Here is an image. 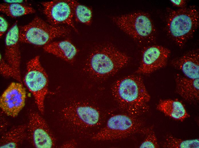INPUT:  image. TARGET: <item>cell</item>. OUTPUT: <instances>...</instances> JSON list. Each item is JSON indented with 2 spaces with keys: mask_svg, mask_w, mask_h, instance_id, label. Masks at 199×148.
<instances>
[{
  "mask_svg": "<svg viewBox=\"0 0 199 148\" xmlns=\"http://www.w3.org/2000/svg\"><path fill=\"white\" fill-rule=\"evenodd\" d=\"M111 91L119 107L126 113L138 116L149 109L150 96L141 76L130 75L117 80Z\"/></svg>",
  "mask_w": 199,
  "mask_h": 148,
  "instance_id": "obj_1",
  "label": "cell"
},
{
  "mask_svg": "<svg viewBox=\"0 0 199 148\" xmlns=\"http://www.w3.org/2000/svg\"><path fill=\"white\" fill-rule=\"evenodd\" d=\"M61 119L72 132L85 135L100 125L102 116L96 106L85 100L71 101L61 110Z\"/></svg>",
  "mask_w": 199,
  "mask_h": 148,
  "instance_id": "obj_2",
  "label": "cell"
},
{
  "mask_svg": "<svg viewBox=\"0 0 199 148\" xmlns=\"http://www.w3.org/2000/svg\"><path fill=\"white\" fill-rule=\"evenodd\" d=\"M129 60L127 55L113 46L101 45L91 52L84 69L91 78L102 80L115 74L128 64Z\"/></svg>",
  "mask_w": 199,
  "mask_h": 148,
  "instance_id": "obj_3",
  "label": "cell"
},
{
  "mask_svg": "<svg viewBox=\"0 0 199 148\" xmlns=\"http://www.w3.org/2000/svg\"><path fill=\"white\" fill-rule=\"evenodd\" d=\"M169 36L180 47L184 46L193 36L199 24V14L193 7L177 10L169 9L166 19Z\"/></svg>",
  "mask_w": 199,
  "mask_h": 148,
  "instance_id": "obj_4",
  "label": "cell"
},
{
  "mask_svg": "<svg viewBox=\"0 0 199 148\" xmlns=\"http://www.w3.org/2000/svg\"><path fill=\"white\" fill-rule=\"evenodd\" d=\"M138 117L126 113L113 115L105 126L92 136L91 139L113 140L124 139L137 133L145 134L148 128L144 127L143 122Z\"/></svg>",
  "mask_w": 199,
  "mask_h": 148,
  "instance_id": "obj_5",
  "label": "cell"
},
{
  "mask_svg": "<svg viewBox=\"0 0 199 148\" xmlns=\"http://www.w3.org/2000/svg\"><path fill=\"white\" fill-rule=\"evenodd\" d=\"M19 29L20 42L39 46H44L54 39L65 36L70 32L67 28L49 24L37 16Z\"/></svg>",
  "mask_w": 199,
  "mask_h": 148,
  "instance_id": "obj_6",
  "label": "cell"
},
{
  "mask_svg": "<svg viewBox=\"0 0 199 148\" xmlns=\"http://www.w3.org/2000/svg\"><path fill=\"white\" fill-rule=\"evenodd\" d=\"M113 20L121 29L138 42H149L155 39V28L147 13L136 12L115 17Z\"/></svg>",
  "mask_w": 199,
  "mask_h": 148,
  "instance_id": "obj_7",
  "label": "cell"
},
{
  "mask_svg": "<svg viewBox=\"0 0 199 148\" xmlns=\"http://www.w3.org/2000/svg\"><path fill=\"white\" fill-rule=\"evenodd\" d=\"M24 84L33 95L38 109L42 114L44 110V100L48 91V76L37 56L27 63Z\"/></svg>",
  "mask_w": 199,
  "mask_h": 148,
  "instance_id": "obj_8",
  "label": "cell"
},
{
  "mask_svg": "<svg viewBox=\"0 0 199 148\" xmlns=\"http://www.w3.org/2000/svg\"><path fill=\"white\" fill-rule=\"evenodd\" d=\"M27 135L35 148L54 147L55 139L45 119L37 112L31 111L27 125Z\"/></svg>",
  "mask_w": 199,
  "mask_h": 148,
  "instance_id": "obj_9",
  "label": "cell"
},
{
  "mask_svg": "<svg viewBox=\"0 0 199 148\" xmlns=\"http://www.w3.org/2000/svg\"><path fill=\"white\" fill-rule=\"evenodd\" d=\"M43 11L50 24L54 26L65 24L77 31L73 22L71 0H56L42 2Z\"/></svg>",
  "mask_w": 199,
  "mask_h": 148,
  "instance_id": "obj_10",
  "label": "cell"
},
{
  "mask_svg": "<svg viewBox=\"0 0 199 148\" xmlns=\"http://www.w3.org/2000/svg\"><path fill=\"white\" fill-rule=\"evenodd\" d=\"M170 53L169 49L161 46L148 47L143 52L140 65L136 73L148 74L165 67Z\"/></svg>",
  "mask_w": 199,
  "mask_h": 148,
  "instance_id": "obj_11",
  "label": "cell"
},
{
  "mask_svg": "<svg viewBox=\"0 0 199 148\" xmlns=\"http://www.w3.org/2000/svg\"><path fill=\"white\" fill-rule=\"evenodd\" d=\"M26 98L25 90L21 83L13 82L0 97V108L7 115L15 117L24 106Z\"/></svg>",
  "mask_w": 199,
  "mask_h": 148,
  "instance_id": "obj_12",
  "label": "cell"
},
{
  "mask_svg": "<svg viewBox=\"0 0 199 148\" xmlns=\"http://www.w3.org/2000/svg\"><path fill=\"white\" fill-rule=\"evenodd\" d=\"M16 21L7 33L5 39V57L6 62L12 67L15 79L21 83L20 71L21 60L19 45V29Z\"/></svg>",
  "mask_w": 199,
  "mask_h": 148,
  "instance_id": "obj_13",
  "label": "cell"
},
{
  "mask_svg": "<svg viewBox=\"0 0 199 148\" xmlns=\"http://www.w3.org/2000/svg\"><path fill=\"white\" fill-rule=\"evenodd\" d=\"M175 68L181 71L186 77L190 79L199 78L198 49L190 51L171 62Z\"/></svg>",
  "mask_w": 199,
  "mask_h": 148,
  "instance_id": "obj_14",
  "label": "cell"
},
{
  "mask_svg": "<svg viewBox=\"0 0 199 148\" xmlns=\"http://www.w3.org/2000/svg\"><path fill=\"white\" fill-rule=\"evenodd\" d=\"M199 79H190L177 74L175 78L176 93L190 103L197 102L199 100Z\"/></svg>",
  "mask_w": 199,
  "mask_h": 148,
  "instance_id": "obj_15",
  "label": "cell"
},
{
  "mask_svg": "<svg viewBox=\"0 0 199 148\" xmlns=\"http://www.w3.org/2000/svg\"><path fill=\"white\" fill-rule=\"evenodd\" d=\"M43 48L46 52L69 63L73 61L78 52L77 48L68 40L51 42L44 46Z\"/></svg>",
  "mask_w": 199,
  "mask_h": 148,
  "instance_id": "obj_16",
  "label": "cell"
},
{
  "mask_svg": "<svg viewBox=\"0 0 199 148\" xmlns=\"http://www.w3.org/2000/svg\"><path fill=\"white\" fill-rule=\"evenodd\" d=\"M156 109L166 116L182 122L190 116L183 104L177 100H160L157 105Z\"/></svg>",
  "mask_w": 199,
  "mask_h": 148,
  "instance_id": "obj_17",
  "label": "cell"
},
{
  "mask_svg": "<svg viewBox=\"0 0 199 148\" xmlns=\"http://www.w3.org/2000/svg\"><path fill=\"white\" fill-rule=\"evenodd\" d=\"M27 125L13 126L2 134L0 141V148L19 147L27 135Z\"/></svg>",
  "mask_w": 199,
  "mask_h": 148,
  "instance_id": "obj_18",
  "label": "cell"
},
{
  "mask_svg": "<svg viewBox=\"0 0 199 148\" xmlns=\"http://www.w3.org/2000/svg\"><path fill=\"white\" fill-rule=\"evenodd\" d=\"M1 12L12 18H16L34 13L32 7L21 3H4L0 5Z\"/></svg>",
  "mask_w": 199,
  "mask_h": 148,
  "instance_id": "obj_19",
  "label": "cell"
},
{
  "mask_svg": "<svg viewBox=\"0 0 199 148\" xmlns=\"http://www.w3.org/2000/svg\"><path fill=\"white\" fill-rule=\"evenodd\" d=\"M73 17L80 23L89 25L91 23L92 17L91 9L74 0H71Z\"/></svg>",
  "mask_w": 199,
  "mask_h": 148,
  "instance_id": "obj_20",
  "label": "cell"
},
{
  "mask_svg": "<svg viewBox=\"0 0 199 148\" xmlns=\"http://www.w3.org/2000/svg\"><path fill=\"white\" fill-rule=\"evenodd\" d=\"M163 147L166 148H199V139L183 140L168 135L165 138Z\"/></svg>",
  "mask_w": 199,
  "mask_h": 148,
  "instance_id": "obj_21",
  "label": "cell"
},
{
  "mask_svg": "<svg viewBox=\"0 0 199 148\" xmlns=\"http://www.w3.org/2000/svg\"><path fill=\"white\" fill-rule=\"evenodd\" d=\"M146 137L140 145L141 148H158L160 147L154 131L149 128L146 133Z\"/></svg>",
  "mask_w": 199,
  "mask_h": 148,
  "instance_id": "obj_22",
  "label": "cell"
},
{
  "mask_svg": "<svg viewBox=\"0 0 199 148\" xmlns=\"http://www.w3.org/2000/svg\"><path fill=\"white\" fill-rule=\"evenodd\" d=\"M0 69L1 73L6 77H12L15 79V77L12 67L2 58L0 54Z\"/></svg>",
  "mask_w": 199,
  "mask_h": 148,
  "instance_id": "obj_23",
  "label": "cell"
},
{
  "mask_svg": "<svg viewBox=\"0 0 199 148\" xmlns=\"http://www.w3.org/2000/svg\"><path fill=\"white\" fill-rule=\"evenodd\" d=\"M0 36L1 37L7 30L8 24L4 17L1 15L0 16Z\"/></svg>",
  "mask_w": 199,
  "mask_h": 148,
  "instance_id": "obj_24",
  "label": "cell"
},
{
  "mask_svg": "<svg viewBox=\"0 0 199 148\" xmlns=\"http://www.w3.org/2000/svg\"><path fill=\"white\" fill-rule=\"evenodd\" d=\"M170 2L175 6L181 7L184 8L185 7L186 2L184 0H171Z\"/></svg>",
  "mask_w": 199,
  "mask_h": 148,
  "instance_id": "obj_25",
  "label": "cell"
},
{
  "mask_svg": "<svg viewBox=\"0 0 199 148\" xmlns=\"http://www.w3.org/2000/svg\"><path fill=\"white\" fill-rule=\"evenodd\" d=\"M77 143L75 141L72 140L65 142L61 146V147L69 148L75 147H76Z\"/></svg>",
  "mask_w": 199,
  "mask_h": 148,
  "instance_id": "obj_26",
  "label": "cell"
},
{
  "mask_svg": "<svg viewBox=\"0 0 199 148\" xmlns=\"http://www.w3.org/2000/svg\"><path fill=\"white\" fill-rule=\"evenodd\" d=\"M7 3H21L23 2L22 0H4Z\"/></svg>",
  "mask_w": 199,
  "mask_h": 148,
  "instance_id": "obj_27",
  "label": "cell"
}]
</instances>
